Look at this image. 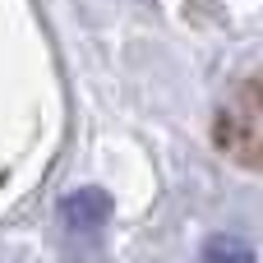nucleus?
Instances as JSON below:
<instances>
[{"mask_svg": "<svg viewBox=\"0 0 263 263\" xmlns=\"http://www.w3.org/2000/svg\"><path fill=\"white\" fill-rule=\"evenodd\" d=\"M259 139H263V111H259V83H240L236 97L217 116V148H227L236 162L259 166Z\"/></svg>", "mask_w": 263, "mask_h": 263, "instance_id": "nucleus-1", "label": "nucleus"}, {"mask_svg": "<svg viewBox=\"0 0 263 263\" xmlns=\"http://www.w3.org/2000/svg\"><path fill=\"white\" fill-rule=\"evenodd\" d=\"M60 222L69 231H102L111 222V194L97 190V185H83L74 194L60 199Z\"/></svg>", "mask_w": 263, "mask_h": 263, "instance_id": "nucleus-2", "label": "nucleus"}, {"mask_svg": "<svg viewBox=\"0 0 263 263\" xmlns=\"http://www.w3.org/2000/svg\"><path fill=\"white\" fill-rule=\"evenodd\" d=\"M203 263H254V250L240 236H213L203 245Z\"/></svg>", "mask_w": 263, "mask_h": 263, "instance_id": "nucleus-3", "label": "nucleus"}]
</instances>
